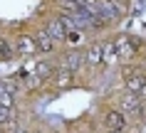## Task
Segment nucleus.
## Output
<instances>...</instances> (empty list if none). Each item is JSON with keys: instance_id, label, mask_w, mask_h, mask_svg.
I'll list each match as a JSON object with an SVG mask.
<instances>
[{"instance_id": "1", "label": "nucleus", "mask_w": 146, "mask_h": 133, "mask_svg": "<svg viewBox=\"0 0 146 133\" xmlns=\"http://www.w3.org/2000/svg\"><path fill=\"white\" fill-rule=\"evenodd\" d=\"M102 123H104V131H126L129 128V116L119 106L116 109H107L102 113Z\"/></svg>"}, {"instance_id": "2", "label": "nucleus", "mask_w": 146, "mask_h": 133, "mask_svg": "<svg viewBox=\"0 0 146 133\" xmlns=\"http://www.w3.org/2000/svg\"><path fill=\"white\" fill-rule=\"evenodd\" d=\"M57 67H62V69H69V71H74V74H79V71L84 69V54H82L79 49H72V47H69L67 52H62V54L57 57Z\"/></svg>"}, {"instance_id": "3", "label": "nucleus", "mask_w": 146, "mask_h": 133, "mask_svg": "<svg viewBox=\"0 0 146 133\" xmlns=\"http://www.w3.org/2000/svg\"><path fill=\"white\" fill-rule=\"evenodd\" d=\"M116 45V54H119V62H131L134 54L139 49V39L136 37H129V35H121V37L114 39Z\"/></svg>"}, {"instance_id": "4", "label": "nucleus", "mask_w": 146, "mask_h": 133, "mask_svg": "<svg viewBox=\"0 0 146 133\" xmlns=\"http://www.w3.org/2000/svg\"><path fill=\"white\" fill-rule=\"evenodd\" d=\"M141 99H139V94H131V91H124L121 96H119V109L126 113L129 118H139L141 116Z\"/></svg>"}, {"instance_id": "5", "label": "nucleus", "mask_w": 146, "mask_h": 133, "mask_svg": "<svg viewBox=\"0 0 146 133\" xmlns=\"http://www.w3.org/2000/svg\"><path fill=\"white\" fill-rule=\"evenodd\" d=\"M74 79H77V74L74 71H69V69H62V67H57L54 69V74L50 77V81H52L60 91H64V89H69V86L74 84Z\"/></svg>"}, {"instance_id": "6", "label": "nucleus", "mask_w": 146, "mask_h": 133, "mask_svg": "<svg viewBox=\"0 0 146 133\" xmlns=\"http://www.w3.org/2000/svg\"><path fill=\"white\" fill-rule=\"evenodd\" d=\"M17 84H10V81H0V106H10V109H15L17 104Z\"/></svg>"}, {"instance_id": "7", "label": "nucleus", "mask_w": 146, "mask_h": 133, "mask_svg": "<svg viewBox=\"0 0 146 133\" xmlns=\"http://www.w3.org/2000/svg\"><path fill=\"white\" fill-rule=\"evenodd\" d=\"M82 54H84V67H104V62H102V42H92Z\"/></svg>"}, {"instance_id": "8", "label": "nucleus", "mask_w": 146, "mask_h": 133, "mask_svg": "<svg viewBox=\"0 0 146 133\" xmlns=\"http://www.w3.org/2000/svg\"><path fill=\"white\" fill-rule=\"evenodd\" d=\"M0 128L5 133H13L17 128V113L10 106H0Z\"/></svg>"}, {"instance_id": "9", "label": "nucleus", "mask_w": 146, "mask_h": 133, "mask_svg": "<svg viewBox=\"0 0 146 133\" xmlns=\"http://www.w3.org/2000/svg\"><path fill=\"white\" fill-rule=\"evenodd\" d=\"M54 39L47 37V32L45 30H37L35 32V49H37L40 54H50V52H54Z\"/></svg>"}, {"instance_id": "10", "label": "nucleus", "mask_w": 146, "mask_h": 133, "mask_svg": "<svg viewBox=\"0 0 146 133\" xmlns=\"http://www.w3.org/2000/svg\"><path fill=\"white\" fill-rule=\"evenodd\" d=\"M45 32H47V37H50V39H54V42H62V39H64V32H67V27L60 22V17H52V20L45 25Z\"/></svg>"}, {"instance_id": "11", "label": "nucleus", "mask_w": 146, "mask_h": 133, "mask_svg": "<svg viewBox=\"0 0 146 133\" xmlns=\"http://www.w3.org/2000/svg\"><path fill=\"white\" fill-rule=\"evenodd\" d=\"M102 62L111 67V64H119V54H116V45L114 39H107V42H102Z\"/></svg>"}, {"instance_id": "12", "label": "nucleus", "mask_w": 146, "mask_h": 133, "mask_svg": "<svg viewBox=\"0 0 146 133\" xmlns=\"http://www.w3.org/2000/svg\"><path fill=\"white\" fill-rule=\"evenodd\" d=\"M54 74V62H35V77L42 81H50V77Z\"/></svg>"}, {"instance_id": "13", "label": "nucleus", "mask_w": 146, "mask_h": 133, "mask_svg": "<svg viewBox=\"0 0 146 133\" xmlns=\"http://www.w3.org/2000/svg\"><path fill=\"white\" fill-rule=\"evenodd\" d=\"M15 52H20V54H35V52H37V49H35V37L23 35V37L15 42Z\"/></svg>"}, {"instance_id": "14", "label": "nucleus", "mask_w": 146, "mask_h": 133, "mask_svg": "<svg viewBox=\"0 0 146 133\" xmlns=\"http://www.w3.org/2000/svg\"><path fill=\"white\" fill-rule=\"evenodd\" d=\"M62 42H67L72 49H77L79 45L84 42V35H82V30H77V27H74V30H67V32H64V39H62Z\"/></svg>"}, {"instance_id": "15", "label": "nucleus", "mask_w": 146, "mask_h": 133, "mask_svg": "<svg viewBox=\"0 0 146 133\" xmlns=\"http://www.w3.org/2000/svg\"><path fill=\"white\" fill-rule=\"evenodd\" d=\"M139 99H141V104H146V81L141 84V89H139Z\"/></svg>"}, {"instance_id": "16", "label": "nucleus", "mask_w": 146, "mask_h": 133, "mask_svg": "<svg viewBox=\"0 0 146 133\" xmlns=\"http://www.w3.org/2000/svg\"><path fill=\"white\" fill-rule=\"evenodd\" d=\"M13 133H32V131H27V128H20V126H17V128H15Z\"/></svg>"}, {"instance_id": "17", "label": "nucleus", "mask_w": 146, "mask_h": 133, "mask_svg": "<svg viewBox=\"0 0 146 133\" xmlns=\"http://www.w3.org/2000/svg\"><path fill=\"white\" fill-rule=\"evenodd\" d=\"M32 133H47V131H42V128H37V131H32Z\"/></svg>"}, {"instance_id": "18", "label": "nucleus", "mask_w": 146, "mask_h": 133, "mask_svg": "<svg viewBox=\"0 0 146 133\" xmlns=\"http://www.w3.org/2000/svg\"><path fill=\"white\" fill-rule=\"evenodd\" d=\"M107 133H124V131H107Z\"/></svg>"}, {"instance_id": "19", "label": "nucleus", "mask_w": 146, "mask_h": 133, "mask_svg": "<svg viewBox=\"0 0 146 133\" xmlns=\"http://www.w3.org/2000/svg\"><path fill=\"white\" fill-rule=\"evenodd\" d=\"M104 133H107V131H104Z\"/></svg>"}]
</instances>
